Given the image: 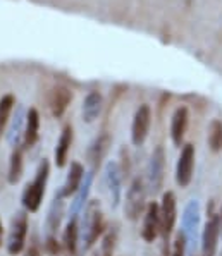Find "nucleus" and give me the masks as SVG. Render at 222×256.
<instances>
[{"label": "nucleus", "mask_w": 222, "mask_h": 256, "mask_svg": "<svg viewBox=\"0 0 222 256\" xmlns=\"http://www.w3.org/2000/svg\"><path fill=\"white\" fill-rule=\"evenodd\" d=\"M48 174H50V164L46 160H42L33 182L26 186L24 195H22V205H24V208L28 212H36L38 208H40L42 200H44V196H45Z\"/></svg>", "instance_id": "nucleus-1"}, {"label": "nucleus", "mask_w": 222, "mask_h": 256, "mask_svg": "<svg viewBox=\"0 0 222 256\" xmlns=\"http://www.w3.org/2000/svg\"><path fill=\"white\" fill-rule=\"evenodd\" d=\"M104 98L98 91H90L83 100V121L93 122L102 112Z\"/></svg>", "instance_id": "nucleus-14"}, {"label": "nucleus", "mask_w": 222, "mask_h": 256, "mask_svg": "<svg viewBox=\"0 0 222 256\" xmlns=\"http://www.w3.org/2000/svg\"><path fill=\"white\" fill-rule=\"evenodd\" d=\"M40 136V114L36 108H30L26 114V127H24V145L33 146Z\"/></svg>", "instance_id": "nucleus-15"}, {"label": "nucleus", "mask_w": 222, "mask_h": 256, "mask_svg": "<svg viewBox=\"0 0 222 256\" xmlns=\"http://www.w3.org/2000/svg\"><path fill=\"white\" fill-rule=\"evenodd\" d=\"M188 121H190V114L186 107H179L176 108L172 115V121H170V138L172 143L176 146H181L182 139H184L186 129H188Z\"/></svg>", "instance_id": "nucleus-12"}, {"label": "nucleus", "mask_w": 222, "mask_h": 256, "mask_svg": "<svg viewBox=\"0 0 222 256\" xmlns=\"http://www.w3.org/2000/svg\"><path fill=\"white\" fill-rule=\"evenodd\" d=\"M108 146H110V136L107 133L100 134L98 138L93 139V143L88 148V162L92 164L93 169H96V167L102 164L104 157L108 151Z\"/></svg>", "instance_id": "nucleus-13"}, {"label": "nucleus", "mask_w": 222, "mask_h": 256, "mask_svg": "<svg viewBox=\"0 0 222 256\" xmlns=\"http://www.w3.org/2000/svg\"><path fill=\"white\" fill-rule=\"evenodd\" d=\"M71 102H72V93L68 86L57 84L48 93V107L56 119H60L66 114V110H68Z\"/></svg>", "instance_id": "nucleus-10"}, {"label": "nucleus", "mask_w": 222, "mask_h": 256, "mask_svg": "<svg viewBox=\"0 0 222 256\" xmlns=\"http://www.w3.org/2000/svg\"><path fill=\"white\" fill-rule=\"evenodd\" d=\"M146 201V188L145 182L140 177L133 179L126 193V203H124V213L130 220H138L140 215L145 210Z\"/></svg>", "instance_id": "nucleus-3"}, {"label": "nucleus", "mask_w": 222, "mask_h": 256, "mask_svg": "<svg viewBox=\"0 0 222 256\" xmlns=\"http://www.w3.org/2000/svg\"><path fill=\"white\" fill-rule=\"evenodd\" d=\"M2 234H4V227H2V222H0V244H2Z\"/></svg>", "instance_id": "nucleus-27"}, {"label": "nucleus", "mask_w": 222, "mask_h": 256, "mask_svg": "<svg viewBox=\"0 0 222 256\" xmlns=\"http://www.w3.org/2000/svg\"><path fill=\"white\" fill-rule=\"evenodd\" d=\"M160 234V207L157 203H150L145 212V222L142 229V238L146 243H152Z\"/></svg>", "instance_id": "nucleus-11"}, {"label": "nucleus", "mask_w": 222, "mask_h": 256, "mask_svg": "<svg viewBox=\"0 0 222 256\" xmlns=\"http://www.w3.org/2000/svg\"><path fill=\"white\" fill-rule=\"evenodd\" d=\"M72 143V127L66 126L60 133V138L57 141L56 146V165L57 167H64L66 162H68V155H69V148H71Z\"/></svg>", "instance_id": "nucleus-16"}, {"label": "nucleus", "mask_w": 222, "mask_h": 256, "mask_svg": "<svg viewBox=\"0 0 222 256\" xmlns=\"http://www.w3.org/2000/svg\"><path fill=\"white\" fill-rule=\"evenodd\" d=\"M164 170H166V151H164L162 146H157L150 157V164H148V186H150V191H160L164 184Z\"/></svg>", "instance_id": "nucleus-6"}, {"label": "nucleus", "mask_w": 222, "mask_h": 256, "mask_svg": "<svg viewBox=\"0 0 222 256\" xmlns=\"http://www.w3.org/2000/svg\"><path fill=\"white\" fill-rule=\"evenodd\" d=\"M62 213H64V201H62V195H60V196H56L52 207H50L48 217H46V234H48V239L54 238V234H56L57 229H59Z\"/></svg>", "instance_id": "nucleus-18"}, {"label": "nucleus", "mask_w": 222, "mask_h": 256, "mask_svg": "<svg viewBox=\"0 0 222 256\" xmlns=\"http://www.w3.org/2000/svg\"><path fill=\"white\" fill-rule=\"evenodd\" d=\"M104 232V217L100 212V205L96 201L88 203L86 210L83 217V231H81V238H83L84 250H90L96 239L102 236Z\"/></svg>", "instance_id": "nucleus-2"}, {"label": "nucleus", "mask_w": 222, "mask_h": 256, "mask_svg": "<svg viewBox=\"0 0 222 256\" xmlns=\"http://www.w3.org/2000/svg\"><path fill=\"white\" fill-rule=\"evenodd\" d=\"M22 176V150L21 148H14L12 155H10V164H9V182L16 184L19 182Z\"/></svg>", "instance_id": "nucleus-20"}, {"label": "nucleus", "mask_w": 222, "mask_h": 256, "mask_svg": "<svg viewBox=\"0 0 222 256\" xmlns=\"http://www.w3.org/2000/svg\"><path fill=\"white\" fill-rule=\"evenodd\" d=\"M193 169H194V146L188 143V145L182 146L176 167V182L181 188H186L192 182Z\"/></svg>", "instance_id": "nucleus-8"}, {"label": "nucleus", "mask_w": 222, "mask_h": 256, "mask_svg": "<svg viewBox=\"0 0 222 256\" xmlns=\"http://www.w3.org/2000/svg\"><path fill=\"white\" fill-rule=\"evenodd\" d=\"M107 179L108 184H110V191H112V198H114V203L119 201V195H120V177H119V169L118 164H108L107 165Z\"/></svg>", "instance_id": "nucleus-22"}, {"label": "nucleus", "mask_w": 222, "mask_h": 256, "mask_svg": "<svg viewBox=\"0 0 222 256\" xmlns=\"http://www.w3.org/2000/svg\"><path fill=\"white\" fill-rule=\"evenodd\" d=\"M176 196L172 191L164 193L162 196V205H160V232L166 239V243L169 241V236L172 234V229L176 226Z\"/></svg>", "instance_id": "nucleus-5"}, {"label": "nucleus", "mask_w": 222, "mask_h": 256, "mask_svg": "<svg viewBox=\"0 0 222 256\" xmlns=\"http://www.w3.org/2000/svg\"><path fill=\"white\" fill-rule=\"evenodd\" d=\"M150 126H152V110L146 103H143L136 110L133 126H131V139H133L134 146H142L145 143Z\"/></svg>", "instance_id": "nucleus-7"}, {"label": "nucleus", "mask_w": 222, "mask_h": 256, "mask_svg": "<svg viewBox=\"0 0 222 256\" xmlns=\"http://www.w3.org/2000/svg\"><path fill=\"white\" fill-rule=\"evenodd\" d=\"M83 176H84L83 165L78 164V162H72L71 169H69V174H68V179H66L64 189H62V196L76 195L78 189H80L81 181H83Z\"/></svg>", "instance_id": "nucleus-17"}, {"label": "nucleus", "mask_w": 222, "mask_h": 256, "mask_svg": "<svg viewBox=\"0 0 222 256\" xmlns=\"http://www.w3.org/2000/svg\"><path fill=\"white\" fill-rule=\"evenodd\" d=\"M21 126H22V110L19 108L18 115L14 117L12 127H10V133L7 136V139H9V143L12 146H16V143H18V138H19V134H21Z\"/></svg>", "instance_id": "nucleus-25"}, {"label": "nucleus", "mask_w": 222, "mask_h": 256, "mask_svg": "<svg viewBox=\"0 0 222 256\" xmlns=\"http://www.w3.org/2000/svg\"><path fill=\"white\" fill-rule=\"evenodd\" d=\"M208 146L212 151L222 150V122L212 121L208 127Z\"/></svg>", "instance_id": "nucleus-23"}, {"label": "nucleus", "mask_w": 222, "mask_h": 256, "mask_svg": "<svg viewBox=\"0 0 222 256\" xmlns=\"http://www.w3.org/2000/svg\"><path fill=\"white\" fill-rule=\"evenodd\" d=\"M220 224H222V212H220Z\"/></svg>", "instance_id": "nucleus-28"}, {"label": "nucleus", "mask_w": 222, "mask_h": 256, "mask_svg": "<svg viewBox=\"0 0 222 256\" xmlns=\"http://www.w3.org/2000/svg\"><path fill=\"white\" fill-rule=\"evenodd\" d=\"M198 203L196 201H192V203L186 207V212H184V227L188 232H193L194 227L198 226Z\"/></svg>", "instance_id": "nucleus-24"}, {"label": "nucleus", "mask_w": 222, "mask_h": 256, "mask_svg": "<svg viewBox=\"0 0 222 256\" xmlns=\"http://www.w3.org/2000/svg\"><path fill=\"white\" fill-rule=\"evenodd\" d=\"M78 238H80L78 220H76V217H72V219L69 220L68 226H66V231H64V246H66V250H68V253L71 255V256L76 255Z\"/></svg>", "instance_id": "nucleus-19"}, {"label": "nucleus", "mask_w": 222, "mask_h": 256, "mask_svg": "<svg viewBox=\"0 0 222 256\" xmlns=\"http://www.w3.org/2000/svg\"><path fill=\"white\" fill-rule=\"evenodd\" d=\"M26 234H28V217H26V213L19 212L16 213L12 224H10L9 243H7V250L10 255L21 253L26 243Z\"/></svg>", "instance_id": "nucleus-4"}, {"label": "nucleus", "mask_w": 222, "mask_h": 256, "mask_svg": "<svg viewBox=\"0 0 222 256\" xmlns=\"http://www.w3.org/2000/svg\"><path fill=\"white\" fill-rule=\"evenodd\" d=\"M184 250H186V238L182 232H179L176 236V241H174L172 256H184Z\"/></svg>", "instance_id": "nucleus-26"}, {"label": "nucleus", "mask_w": 222, "mask_h": 256, "mask_svg": "<svg viewBox=\"0 0 222 256\" xmlns=\"http://www.w3.org/2000/svg\"><path fill=\"white\" fill-rule=\"evenodd\" d=\"M16 105V100L12 95H4L0 98V134L4 133L7 122H9V117L12 114V108Z\"/></svg>", "instance_id": "nucleus-21"}, {"label": "nucleus", "mask_w": 222, "mask_h": 256, "mask_svg": "<svg viewBox=\"0 0 222 256\" xmlns=\"http://www.w3.org/2000/svg\"><path fill=\"white\" fill-rule=\"evenodd\" d=\"M220 232V215H210L205 224L204 236H202V253L204 256H216L217 243H219Z\"/></svg>", "instance_id": "nucleus-9"}]
</instances>
